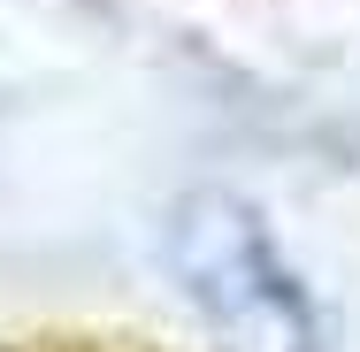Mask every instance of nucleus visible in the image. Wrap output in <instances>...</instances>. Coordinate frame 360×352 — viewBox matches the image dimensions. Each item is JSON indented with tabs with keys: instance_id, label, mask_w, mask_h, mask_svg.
I'll return each mask as SVG.
<instances>
[{
	"instance_id": "nucleus-1",
	"label": "nucleus",
	"mask_w": 360,
	"mask_h": 352,
	"mask_svg": "<svg viewBox=\"0 0 360 352\" xmlns=\"http://www.w3.org/2000/svg\"><path fill=\"white\" fill-rule=\"evenodd\" d=\"M192 237L200 245H215V261H200V253H184L192 261V291L215 306L222 330H238L245 345H276L291 337V322H299V306H291L284 276H276V261H269V245L253 237V222L238 207H200L192 214Z\"/></svg>"
}]
</instances>
